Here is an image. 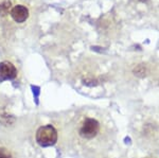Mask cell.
Segmentation results:
<instances>
[{"label":"cell","instance_id":"cell-1","mask_svg":"<svg viewBox=\"0 0 159 158\" xmlns=\"http://www.w3.org/2000/svg\"><path fill=\"white\" fill-rule=\"evenodd\" d=\"M36 141L40 147L54 146L57 141V132L52 125H45L37 129Z\"/></svg>","mask_w":159,"mask_h":158},{"label":"cell","instance_id":"cell-6","mask_svg":"<svg viewBox=\"0 0 159 158\" xmlns=\"http://www.w3.org/2000/svg\"><path fill=\"white\" fill-rule=\"evenodd\" d=\"M141 1H147V0H141Z\"/></svg>","mask_w":159,"mask_h":158},{"label":"cell","instance_id":"cell-3","mask_svg":"<svg viewBox=\"0 0 159 158\" xmlns=\"http://www.w3.org/2000/svg\"><path fill=\"white\" fill-rule=\"evenodd\" d=\"M17 75V70L12 63H0V82L7 80H14Z\"/></svg>","mask_w":159,"mask_h":158},{"label":"cell","instance_id":"cell-2","mask_svg":"<svg viewBox=\"0 0 159 158\" xmlns=\"http://www.w3.org/2000/svg\"><path fill=\"white\" fill-rule=\"evenodd\" d=\"M100 129L99 122L94 119L88 118L83 122L81 129H80V135L85 139H91L97 136Z\"/></svg>","mask_w":159,"mask_h":158},{"label":"cell","instance_id":"cell-4","mask_svg":"<svg viewBox=\"0 0 159 158\" xmlns=\"http://www.w3.org/2000/svg\"><path fill=\"white\" fill-rule=\"evenodd\" d=\"M11 16L16 22L21 24V22H25L28 19V17H29V10L25 6L18 4V6H15L12 9Z\"/></svg>","mask_w":159,"mask_h":158},{"label":"cell","instance_id":"cell-5","mask_svg":"<svg viewBox=\"0 0 159 158\" xmlns=\"http://www.w3.org/2000/svg\"><path fill=\"white\" fill-rule=\"evenodd\" d=\"M0 158H13V155L6 147H0Z\"/></svg>","mask_w":159,"mask_h":158}]
</instances>
